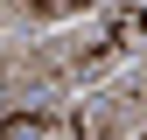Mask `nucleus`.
<instances>
[{
	"instance_id": "nucleus-1",
	"label": "nucleus",
	"mask_w": 147,
	"mask_h": 140,
	"mask_svg": "<svg viewBox=\"0 0 147 140\" xmlns=\"http://www.w3.org/2000/svg\"><path fill=\"white\" fill-rule=\"evenodd\" d=\"M133 42H147V7H126V14H112V21H105V42L91 49V56H77V70H105L112 56H126Z\"/></svg>"
},
{
	"instance_id": "nucleus-2",
	"label": "nucleus",
	"mask_w": 147,
	"mask_h": 140,
	"mask_svg": "<svg viewBox=\"0 0 147 140\" xmlns=\"http://www.w3.org/2000/svg\"><path fill=\"white\" fill-rule=\"evenodd\" d=\"M77 119H49V112H7L0 133H70Z\"/></svg>"
},
{
	"instance_id": "nucleus-3",
	"label": "nucleus",
	"mask_w": 147,
	"mask_h": 140,
	"mask_svg": "<svg viewBox=\"0 0 147 140\" xmlns=\"http://www.w3.org/2000/svg\"><path fill=\"white\" fill-rule=\"evenodd\" d=\"M91 0H28V14H42V21H63V14H84Z\"/></svg>"
}]
</instances>
